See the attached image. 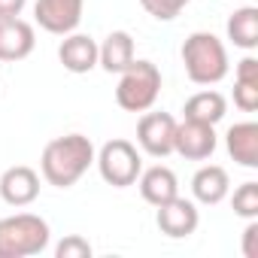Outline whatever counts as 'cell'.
<instances>
[{
    "label": "cell",
    "mask_w": 258,
    "mask_h": 258,
    "mask_svg": "<svg viewBox=\"0 0 258 258\" xmlns=\"http://www.w3.org/2000/svg\"><path fill=\"white\" fill-rule=\"evenodd\" d=\"M94 164V146L85 134H64L46 143L43 158H40V173L49 185L55 188H70L76 185L85 170Z\"/></svg>",
    "instance_id": "cell-1"
},
{
    "label": "cell",
    "mask_w": 258,
    "mask_h": 258,
    "mask_svg": "<svg viewBox=\"0 0 258 258\" xmlns=\"http://www.w3.org/2000/svg\"><path fill=\"white\" fill-rule=\"evenodd\" d=\"M185 76L195 85H216L228 76V52L225 43L210 31H195L182 43Z\"/></svg>",
    "instance_id": "cell-2"
},
{
    "label": "cell",
    "mask_w": 258,
    "mask_h": 258,
    "mask_svg": "<svg viewBox=\"0 0 258 258\" xmlns=\"http://www.w3.org/2000/svg\"><path fill=\"white\" fill-rule=\"evenodd\" d=\"M49 222L34 213L0 219V258H31L49 246Z\"/></svg>",
    "instance_id": "cell-3"
},
{
    "label": "cell",
    "mask_w": 258,
    "mask_h": 258,
    "mask_svg": "<svg viewBox=\"0 0 258 258\" xmlns=\"http://www.w3.org/2000/svg\"><path fill=\"white\" fill-rule=\"evenodd\" d=\"M161 94V70L152 61H137L121 70V79L115 85V103L124 112H146L155 106Z\"/></svg>",
    "instance_id": "cell-4"
},
{
    "label": "cell",
    "mask_w": 258,
    "mask_h": 258,
    "mask_svg": "<svg viewBox=\"0 0 258 258\" xmlns=\"http://www.w3.org/2000/svg\"><path fill=\"white\" fill-rule=\"evenodd\" d=\"M97 161V170L103 176V182H109L112 188H127V185H134L140 170H143V158L137 152V146L131 140H109L100 146V152L94 155Z\"/></svg>",
    "instance_id": "cell-5"
},
{
    "label": "cell",
    "mask_w": 258,
    "mask_h": 258,
    "mask_svg": "<svg viewBox=\"0 0 258 258\" xmlns=\"http://www.w3.org/2000/svg\"><path fill=\"white\" fill-rule=\"evenodd\" d=\"M173 137H176V118L170 112H149L137 124V143L146 155L152 158H167L173 152Z\"/></svg>",
    "instance_id": "cell-6"
},
{
    "label": "cell",
    "mask_w": 258,
    "mask_h": 258,
    "mask_svg": "<svg viewBox=\"0 0 258 258\" xmlns=\"http://www.w3.org/2000/svg\"><path fill=\"white\" fill-rule=\"evenodd\" d=\"M82 10H85V0H37L34 19L43 31H49L55 37H67L79 28Z\"/></svg>",
    "instance_id": "cell-7"
},
{
    "label": "cell",
    "mask_w": 258,
    "mask_h": 258,
    "mask_svg": "<svg viewBox=\"0 0 258 258\" xmlns=\"http://www.w3.org/2000/svg\"><path fill=\"white\" fill-rule=\"evenodd\" d=\"M173 152H179L188 161H207L216 152V131H213V124L191 121V118H185L182 124L176 121Z\"/></svg>",
    "instance_id": "cell-8"
},
{
    "label": "cell",
    "mask_w": 258,
    "mask_h": 258,
    "mask_svg": "<svg viewBox=\"0 0 258 258\" xmlns=\"http://www.w3.org/2000/svg\"><path fill=\"white\" fill-rule=\"evenodd\" d=\"M0 198L10 207H28L40 198V173L28 164L7 167L0 176Z\"/></svg>",
    "instance_id": "cell-9"
},
{
    "label": "cell",
    "mask_w": 258,
    "mask_h": 258,
    "mask_svg": "<svg viewBox=\"0 0 258 258\" xmlns=\"http://www.w3.org/2000/svg\"><path fill=\"white\" fill-rule=\"evenodd\" d=\"M155 210H158L155 222H158L161 234H167V237H173V240H182V237H188V234L198 231L201 216H198V207H195L191 201H185V198L176 195L173 201H167V204H161V207H155Z\"/></svg>",
    "instance_id": "cell-10"
},
{
    "label": "cell",
    "mask_w": 258,
    "mask_h": 258,
    "mask_svg": "<svg viewBox=\"0 0 258 258\" xmlns=\"http://www.w3.org/2000/svg\"><path fill=\"white\" fill-rule=\"evenodd\" d=\"M37 46L34 25L25 19H0V61H25Z\"/></svg>",
    "instance_id": "cell-11"
},
{
    "label": "cell",
    "mask_w": 258,
    "mask_h": 258,
    "mask_svg": "<svg viewBox=\"0 0 258 258\" xmlns=\"http://www.w3.org/2000/svg\"><path fill=\"white\" fill-rule=\"evenodd\" d=\"M58 61L70 73H88L97 67V43L88 34H67L58 46Z\"/></svg>",
    "instance_id": "cell-12"
},
{
    "label": "cell",
    "mask_w": 258,
    "mask_h": 258,
    "mask_svg": "<svg viewBox=\"0 0 258 258\" xmlns=\"http://www.w3.org/2000/svg\"><path fill=\"white\" fill-rule=\"evenodd\" d=\"M137 179H140L137 185H140L143 201L152 204V207H161V204H167V201H173V198L179 195V179H176V173H173L170 167H164V164H155V167H149V170H140Z\"/></svg>",
    "instance_id": "cell-13"
},
{
    "label": "cell",
    "mask_w": 258,
    "mask_h": 258,
    "mask_svg": "<svg viewBox=\"0 0 258 258\" xmlns=\"http://www.w3.org/2000/svg\"><path fill=\"white\" fill-rule=\"evenodd\" d=\"M231 191V179H228V170L219 167V164H204L195 176H191V195L198 204L204 207H216L228 198Z\"/></svg>",
    "instance_id": "cell-14"
},
{
    "label": "cell",
    "mask_w": 258,
    "mask_h": 258,
    "mask_svg": "<svg viewBox=\"0 0 258 258\" xmlns=\"http://www.w3.org/2000/svg\"><path fill=\"white\" fill-rule=\"evenodd\" d=\"M225 146H228V155H231L240 167L255 170V167H258V124H255V121L231 124L228 134H225Z\"/></svg>",
    "instance_id": "cell-15"
},
{
    "label": "cell",
    "mask_w": 258,
    "mask_h": 258,
    "mask_svg": "<svg viewBox=\"0 0 258 258\" xmlns=\"http://www.w3.org/2000/svg\"><path fill=\"white\" fill-rule=\"evenodd\" d=\"M134 37L127 31H112L100 46H97V64L106 73H121L134 64Z\"/></svg>",
    "instance_id": "cell-16"
},
{
    "label": "cell",
    "mask_w": 258,
    "mask_h": 258,
    "mask_svg": "<svg viewBox=\"0 0 258 258\" xmlns=\"http://www.w3.org/2000/svg\"><path fill=\"white\" fill-rule=\"evenodd\" d=\"M185 118H191V121H204V124H219L222 118H225V112H228V100H225V94H219V91H198V94H191L188 100H185Z\"/></svg>",
    "instance_id": "cell-17"
},
{
    "label": "cell",
    "mask_w": 258,
    "mask_h": 258,
    "mask_svg": "<svg viewBox=\"0 0 258 258\" xmlns=\"http://www.w3.org/2000/svg\"><path fill=\"white\" fill-rule=\"evenodd\" d=\"M228 40L246 52L258 46V10L255 7H243L228 19Z\"/></svg>",
    "instance_id": "cell-18"
},
{
    "label": "cell",
    "mask_w": 258,
    "mask_h": 258,
    "mask_svg": "<svg viewBox=\"0 0 258 258\" xmlns=\"http://www.w3.org/2000/svg\"><path fill=\"white\" fill-rule=\"evenodd\" d=\"M231 207L237 216L243 219H258V182H243L234 198H231Z\"/></svg>",
    "instance_id": "cell-19"
},
{
    "label": "cell",
    "mask_w": 258,
    "mask_h": 258,
    "mask_svg": "<svg viewBox=\"0 0 258 258\" xmlns=\"http://www.w3.org/2000/svg\"><path fill=\"white\" fill-rule=\"evenodd\" d=\"M188 4H191V0H140V7L152 19H158V22H173Z\"/></svg>",
    "instance_id": "cell-20"
},
{
    "label": "cell",
    "mask_w": 258,
    "mask_h": 258,
    "mask_svg": "<svg viewBox=\"0 0 258 258\" xmlns=\"http://www.w3.org/2000/svg\"><path fill=\"white\" fill-rule=\"evenodd\" d=\"M55 255L58 258H91V243L79 234H70L55 246Z\"/></svg>",
    "instance_id": "cell-21"
},
{
    "label": "cell",
    "mask_w": 258,
    "mask_h": 258,
    "mask_svg": "<svg viewBox=\"0 0 258 258\" xmlns=\"http://www.w3.org/2000/svg\"><path fill=\"white\" fill-rule=\"evenodd\" d=\"M234 103H237L243 112H255V109H258V82L234 79Z\"/></svg>",
    "instance_id": "cell-22"
},
{
    "label": "cell",
    "mask_w": 258,
    "mask_h": 258,
    "mask_svg": "<svg viewBox=\"0 0 258 258\" xmlns=\"http://www.w3.org/2000/svg\"><path fill=\"white\" fill-rule=\"evenodd\" d=\"M243 255L258 258V219H249V225L243 231Z\"/></svg>",
    "instance_id": "cell-23"
},
{
    "label": "cell",
    "mask_w": 258,
    "mask_h": 258,
    "mask_svg": "<svg viewBox=\"0 0 258 258\" xmlns=\"http://www.w3.org/2000/svg\"><path fill=\"white\" fill-rule=\"evenodd\" d=\"M237 79H243V82H258V58L246 55V58L237 64Z\"/></svg>",
    "instance_id": "cell-24"
},
{
    "label": "cell",
    "mask_w": 258,
    "mask_h": 258,
    "mask_svg": "<svg viewBox=\"0 0 258 258\" xmlns=\"http://www.w3.org/2000/svg\"><path fill=\"white\" fill-rule=\"evenodd\" d=\"M28 0H0V19H19Z\"/></svg>",
    "instance_id": "cell-25"
}]
</instances>
